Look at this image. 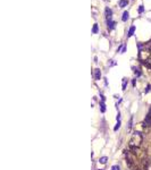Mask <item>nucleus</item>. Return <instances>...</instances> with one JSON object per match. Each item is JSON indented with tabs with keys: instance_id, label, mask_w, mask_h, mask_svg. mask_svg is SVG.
<instances>
[{
	"instance_id": "8",
	"label": "nucleus",
	"mask_w": 151,
	"mask_h": 170,
	"mask_svg": "<svg viewBox=\"0 0 151 170\" xmlns=\"http://www.w3.org/2000/svg\"><path fill=\"white\" fill-rule=\"evenodd\" d=\"M107 160H108V158H107V157H102V158H100L99 162H100V163H102V164H105V163L107 162Z\"/></svg>"
},
{
	"instance_id": "17",
	"label": "nucleus",
	"mask_w": 151,
	"mask_h": 170,
	"mask_svg": "<svg viewBox=\"0 0 151 170\" xmlns=\"http://www.w3.org/2000/svg\"><path fill=\"white\" fill-rule=\"evenodd\" d=\"M150 85H148V86H147V89H145V91H144V92H145V93H148V92H149V91H150Z\"/></svg>"
},
{
	"instance_id": "6",
	"label": "nucleus",
	"mask_w": 151,
	"mask_h": 170,
	"mask_svg": "<svg viewBox=\"0 0 151 170\" xmlns=\"http://www.w3.org/2000/svg\"><path fill=\"white\" fill-rule=\"evenodd\" d=\"M100 110L101 112H106V106H105V102L103 101L100 102Z\"/></svg>"
},
{
	"instance_id": "20",
	"label": "nucleus",
	"mask_w": 151,
	"mask_h": 170,
	"mask_svg": "<svg viewBox=\"0 0 151 170\" xmlns=\"http://www.w3.org/2000/svg\"><path fill=\"white\" fill-rule=\"evenodd\" d=\"M150 61H151V57H150Z\"/></svg>"
},
{
	"instance_id": "10",
	"label": "nucleus",
	"mask_w": 151,
	"mask_h": 170,
	"mask_svg": "<svg viewBox=\"0 0 151 170\" xmlns=\"http://www.w3.org/2000/svg\"><path fill=\"white\" fill-rule=\"evenodd\" d=\"M119 128H120V120H119L117 124H116V126H115V128H114V130H115V132H117Z\"/></svg>"
},
{
	"instance_id": "21",
	"label": "nucleus",
	"mask_w": 151,
	"mask_h": 170,
	"mask_svg": "<svg viewBox=\"0 0 151 170\" xmlns=\"http://www.w3.org/2000/svg\"><path fill=\"white\" fill-rule=\"evenodd\" d=\"M150 49H151V47H150Z\"/></svg>"
},
{
	"instance_id": "13",
	"label": "nucleus",
	"mask_w": 151,
	"mask_h": 170,
	"mask_svg": "<svg viewBox=\"0 0 151 170\" xmlns=\"http://www.w3.org/2000/svg\"><path fill=\"white\" fill-rule=\"evenodd\" d=\"M134 73L136 76H140L141 75V73H140V69H137V68H134Z\"/></svg>"
},
{
	"instance_id": "2",
	"label": "nucleus",
	"mask_w": 151,
	"mask_h": 170,
	"mask_svg": "<svg viewBox=\"0 0 151 170\" xmlns=\"http://www.w3.org/2000/svg\"><path fill=\"white\" fill-rule=\"evenodd\" d=\"M93 76H94V79L95 81H99L101 77V72L99 68H97V69H94V72H93Z\"/></svg>"
},
{
	"instance_id": "12",
	"label": "nucleus",
	"mask_w": 151,
	"mask_h": 170,
	"mask_svg": "<svg viewBox=\"0 0 151 170\" xmlns=\"http://www.w3.org/2000/svg\"><path fill=\"white\" fill-rule=\"evenodd\" d=\"M114 25H115V23H114V22H111V21L108 22V27H109V28H114Z\"/></svg>"
},
{
	"instance_id": "4",
	"label": "nucleus",
	"mask_w": 151,
	"mask_h": 170,
	"mask_svg": "<svg viewBox=\"0 0 151 170\" xmlns=\"http://www.w3.org/2000/svg\"><path fill=\"white\" fill-rule=\"evenodd\" d=\"M127 4H128L127 0H119V2H118L119 7H125V6H127Z\"/></svg>"
},
{
	"instance_id": "5",
	"label": "nucleus",
	"mask_w": 151,
	"mask_h": 170,
	"mask_svg": "<svg viewBox=\"0 0 151 170\" xmlns=\"http://www.w3.org/2000/svg\"><path fill=\"white\" fill-rule=\"evenodd\" d=\"M111 14H113L111 10H110L109 8H106V16H107V18H108L109 21H110V17H111Z\"/></svg>"
},
{
	"instance_id": "18",
	"label": "nucleus",
	"mask_w": 151,
	"mask_h": 170,
	"mask_svg": "<svg viewBox=\"0 0 151 170\" xmlns=\"http://www.w3.org/2000/svg\"><path fill=\"white\" fill-rule=\"evenodd\" d=\"M116 119H117V121H119V119H120V113L118 112V115H117V117H116Z\"/></svg>"
},
{
	"instance_id": "19",
	"label": "nucleus",
	"mask_w": 151,
	"mask_h": 170,
	"mask_svg": "<svg viewBox=\"0 0 151 170\" xmlns=\"http://www.w3.org/2000/svg\"><path fill=\"white\" fill-rule=\"evenodd\" d=\"M139 11H140V13H142V11H143V6H140V8H139Z\"/></svg>"
},
{
	"instance_id": "15",
	"label": "nucleus",
	"mask_w": 151,
	"mask_h": 170,
	"mask_svg": "<svg viewBox=\"0 0 151 170\" xmlns=\"http://www.w3.org/2000/svg\"><path fill=\"white\" fill-rule=\"evenodd\" d=\"M97 32H98V25L94 24V26H93V33H97Z\"/></svg>"
},
{
	"instance_id": "11",
	"label": "nucleus",
	"mask_w": 151,
	"mask_h": 170,
	"mask_svg": "<svg viewBox=\"0 0 151 170\" xmlns=\"http://www.w3.org/2000/svg\"><path fill=\"white\" fill-rule=\"evenodd\" d=\"M126 84H127V81H126V78H124L123 79V91L126 90Z\"/></svg>"
},
{
	"instance_id": "14",
	"label": "nucleus",
	"mask_w": 151,
	"mask_h": 170,
	"mask_svg": "<svg viewBox=\"0 0 151 170\" xmlns=\"http://www.w3.org/2000/svg\"><path fill=\"white\" fill-rule=\"evenodd\" d=\"M111 170H120V167L117 166V164H115V166H113V167H111Z\"/></svg>"
},
{
	"instance_id": "1",
	"label": "nucleus",
	"mask_w": 151,
	"mask_h": 170,
	"mask_svg": "<svg viewBox=\"0 0 151 170\" xmlns=\"http://www.w3.org/2000/svg\"><path fill=\"white\" fill-rule=\"evenodd\" d=\"M141 142H142V135L139 132H135L133 136H132V138H131V141H130V146L131 147H136V146H139L141 144Z\"/></svg>"
},
{
	"instance_id": "7",
	"label": "nucleus",
	"mask_w": 151,
	"mask_h": 170,
	"mask_svg": "<svg viewBox=\"0 0 151 170\" xmlns=\"http://www.w3.org/2000/svg\"><path fill=\"white\" fill-rule=\"evenodd\" d=\"M134 30H135L134 26H132V27L130 28V31H128V34H127V36H128V38H131V36L133 35V32H134Z\"/></svg>"
},
{
	"instance_id": "16",
	"label": "nucleus",
	"mask_w": 151,
	"mask_h": 170,
	"mask_svg": "<svg viewBox=\"0 0 151 170\" xmlns=\"http://www.w3.org/2000/svg\"><path fill=\"white\" fill-rule=\"evenodd\" d=\"M132 123H133V117L130 119V124H128V128H131L132 127Z\"/></svg>"
},
{
	"instance_id": "3",
	"label": "nucleus",
	"mask_w": 151,
	"mask_h": 170,
	"mask_svg": "<svg viewBox=\"0 0 151 170\" xmlns=\"http://www.w3.org/2000/svg\"><path fill=\"white\" fill-rule=\"evenodd\" d=\"M143 125H144V126H151V115H148V116L145 117Z\"/></svg>"
},
{
	"instance_id": "9",
	"label": "nucleus",
	"mask_w": 151,
	"mask_h": 170,
	"mask_svg": "<svg viewBox=\"0 0 151 170\" xmlns=\"http://www.w3.org/2000/svg\"><path fill=\"white\" fill-rule=\"evenodd\" d=\"M127 19H128V13L127 11H124V14H123V21L126 22Z\"/></svg>"
}]
</instances>
